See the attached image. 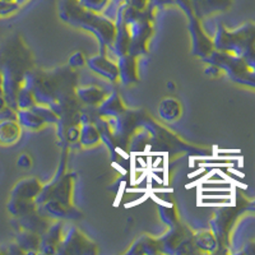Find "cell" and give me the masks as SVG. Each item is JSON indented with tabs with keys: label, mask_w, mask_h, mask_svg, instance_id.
Here are the masks:
<instances>
[{
	"label": "cell",
	"mask_w": 255,
	"mask_h": 255,
	"mask_svg": "<svg viewBox=\"0 0 255 255\" xmlns=\"http://www.w3.org/2000/svg\"><path fill=\"white\" fill-rule=\"evenodd\" d=\"M42 188L41 184L38 183L36 179H23L18 181L15 184L14 188L12 189L10 197L12 198H19V199H27V200H33L37 198L40 194Z\"/></svg>",
	"instance_id": "6da1fadb"
},
{
	"label": "cell",
	"mask_w": 255,
	"mask_h": 255,
	"mask_svg": "<svg viewBox=\"0 0 255 255\" xmlns=\"http://www.w3.org/2000/svg\"><path fill=\"white\" fill-rule=\"evenodd\" d=\"M17 119L0 120V144L12 145L19 140L22 129Z\"/></svg>",
	"instance_id": "7a4b0ae2"
},
{
	"label": "cell",
	"mask_w": 255,
	"mask_h": 255,
	"mask_svg": "<svg viewBox=\"0 0 255 255\" xmlns=\"http://www.w3.org/2000/svg\"><path fill=\"white\" fill-rule=\"evenodd\" d=\"M17 122L19 123L20 127L29 130H38L40 128H42L45 120L32 109H18Z\"/></svg>",
	"instance_id": "3957f363"
},
{
	"label": "cell",
	"mask_w": 255,
	"mask_h": 255,
	"mask_svg": "<svg viewBox=\"0 0 255 255\" xmlns=\"http://www.w3.org/2000/svg\"><path fill=\"white\" fill-rule=\"evenodd\" d=\"M159 114L165 120L172 122V120H176L181 114V106L177 100L167 97V99L162 100L159 105Z\"/></svg>",
	"instance_id": "277c9868"
},
{
	"label": "cell",
	"mask_w": 255,
	"mask_h": 255,
	"mask_svg": "<svg viewBox=\"0 0 255 255\" xmlns=\"http://www.w3.org/2000/svg\"><path fill=\"white\" fill-rule=\"evenodd\" d=\"M92 68H95L97 70V73L105 76L106 78L115 79L116 77H119V68L114 65L113 63H110V60H106V59L101 58H95L92 59Z\"/></svg>",
	"instance_id": "5b68a950"
},
{
	"label": "cell",
	"mask_w": 255,
	"mask_h": 255,
	"mask_svg": "<svg viewBox=\"0 0 255 255\" xmlns=\"http://www.w3.org/2000/svg\"><path fill=\"white\" fill-rule=\"evenodd\" d=\"M79 96L81 99L90 104H97L104 99V93L97 87H84L79 90Z\"/></svg>",
	"instance_id": "8992f818"
},
{
	"label": "cell",
	"mask_w": 255,
	"mask_h": 255,
	"mask_svg": "<svg viewBox=\"0 0 255 255\" xmlns=\"http://www.w3.org/2000/svg\"><path fill=\"white\" fill-rule=\"evenodd\" d=\"M81 139L83 145H95L99 142L100 134L93 125H86L81 131Z\"/></svg>",
	"instance_id": "52a82bcc"
},
{
	"label": "cell",
	"mask_w": 255,
	"mask_h": 255,
	"mask_svg": "<svg viewBox=\"0 0 255 255\" xmlns=\"http://www.w3.org/2000/svg\"><path fill=\"white\" fill-rule=\"evenodd\" d=\"M19 8L20 4L17 0H0V18L14 14Z\"/></svg>",
	"instance_id": "ba28073f"
},
{
	"label": "cell",
	"mask_w": 255,
	"mask_h": 255,
	"mask_svg": "<svg viewBox=\"0 0 255 255\" xmlns=\"http://www.w3.org/2000/svg\"><path fill=\"white\" fill-rule=\"evenodd\" d=\"M78 1L86 10L90 12H100L109 3V0H78Z\"/></svg>",
	"instance_id": "9c48e42d"
},
{
	"label": "cell",
	"mask_w": 255,
	"mask_h": 255,
	"mask_svg": "<svg viewBox=\"0 0 255 255\" xmlns=\"http://www.w3.org/2000/svg\"><path fill=\"white\" fill-rule=\"evenodd\" d=\"M17 165L20 168H29L32 166V158L28 153H22L17 158Z\"/></svg>",
	"instance_id": "30bf717a"
},
{
	"label": "cell",
	"mask_w": 255,
	"mask_h": 255,
	"mask_svg": "<svg viewBox=\"0 0 255 255\" xmlns=\"http://www.w3.org/2000/svg\"><path fill=\"white\" fill-rule=\"evenodd\" d=\"M84 56L82 52H76L74 55H72V58H70L69 63L72 67H82L84 64Z\"/></svg>",
	"instance_id": "8fae6325"
},
{
	"label": "cell",
	"mask_w": 255,
	"mask_h": 255,
	"mask_svg": "<svg viewBox=\"0 0 255 255\" xmlns=\"http://www.w3.org/2000/svg\"><path fill=\"white\" fill-rule=\"evenodd\" d=\"M6 106H8V104H6L4 96H0V111L3 110V109H5Z\"/></svg>",
	"instance_id": "7c38bea8"
},
{
	"label": "cell",
	"mask_w": 255,
	"mask_h": 255,
	"mask_svg": "<svg viewBox=\"0 0 255 255\" xmlns=\"http://www.w3.org/2000/svg\"><path fill=\"white\" fill-rule=\"evenodd\" d=\"M18 3L20 4V5H22V4H24V3H27V1H28V0H17Z\"/></svg>",
	"instance_id": "4fadbf2b"
},
{
	"label": "cell",
	"mask_w": 255,
	"mask_h": 255,
	"mask_svg": "<svg viewBox=\"0 0 255 255\" xmlns=\"http://www.w3.org/2000/svg\"><path fill=\"white\" fill-rule=\"evenodd\" d=\"M64 3H74V1H77V0H63Z\"/></svg>",
	"instance_id": "5bb4252c"
}]
</instances>
